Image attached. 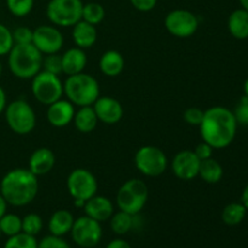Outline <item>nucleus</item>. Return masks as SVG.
I'll use <instances>...</instances> for the list:
<instances>
[{
	"label": "nucleus",
	"mask_w": 248,
	"mask_h": 248,
	"mask_svg": "<svg viewBox=\"0 0 248 248\" xmlns=\"http://www.w3.org/2000/svg\"><path fill=\"white\" fill-rule=\"evenodd\" d=\"M199 128L203 142L213 149H224L235 140L237 123L230 109L216 106L205 110Z\"/></svg>",
	"instance_id": "f257e3e1"
},
{
	"label": "nucleus",
	"mask_w": 248,
	"mask_h": 248,
	"mask_svg": "<svg viewBox=\"0 0 248 248\" xmlns=\"http://www.w3.org/2000/svg\"><path fill=\"white\" fill-rule=\"evenodd\" d=\"M39 191L38 177L28 169H14L7 172L0 182V194L7 205L23 207L36 198Z\"/></svg>",
	"instance_id": "f03ea898"
},
{
	"label": "nucleus",
	"mask_w": 248,
	"mask_h": 248,
	"mask_svg": "<svg viewBox=\"0 0 248 248\" xmlns=\"http://www.w3.org/2000/svg\"><path fill=\"white\" fill-rule=\"evenodd\" d=\"M44 55L33 45H17L7 55L9 69L16 78L22 80L33 79L43 68Z\"/></svg>",
	"instance_id": "7ed1b4c3"
},
{
	"label": "nucleus",
	"mask_w": 248,
	"mask_h": 248,
	"mask_svg": "<svg viewBox=\"0 0 248 248\" xmlns=\"http://www.w3.org/2000/svg\"><path fill=\"white\" fill-rule=\"evenodd\" d=\"M63 90L68 101L75 107L93 106L101 96V89L96 78L84 72L67 77L63 82Z\"/></svg>",
	"instance_id": "20e7f679"
},
{
	"label": "nucleus",
	"mask_w": 248,
	"mask_h": 248,
	"mask_svg": "<svg viewBox=\"0 0 248 248\" xmlns=\"http://www.w3.org/2000/svg\"><path fill=\"white\" fill-rule=\"evenodd\" d=\"M148 196V186L142 179H128L119 188L116 194V205L120 211L137 216L144 208Z\"/></svg>",
	"instance_id": "39448f33"
},
{
	"label": "nucleus",
	"mask_w": 248,
	"mask_h": 248,
	"mask_svg": "<svg viewBox=\"0 0 248 248\" xmlns=\"http://www.w3.org/2000/svg\"><path fill=\"white\" fill-rule=\"evenodd\" d=\"M4 113L7 126L17 135H28L35 128V111L33 107L24 99H16L6 104Z\"/></svg>",
	"instance_id": "423d86ee"
},
{
	"label": "nucleus",
	"mask_w": 248,
	"mask_h": 248,
	"mask_svg": "<svg viewBox=\"0 0 248 248\" xmlns=\"http://www.w3.org/2000/svg\"><path fill=\"white\" fill-rule=\"evenodd\" d=\"M135 166L143 176L155 178L165 173L169 166V159L164 150L154 145H143L136 152Z\"/></svg>",
	"instance_id": "0eeeda50"
},
{
	"label": "nucleus",
	"mask_w": 248,
	"mask_h": 248,
	"mask_svg": "<svg viewBox=\"0 0 248 248\" xmlns=\"http://www.w3.org/2000/svg\"><path fill=\"white\" fill-rule=\"evenodd\" d=\"M31 94L35 101L44 106H50L53 102L62 98L64 90L60 75L40 70L31 79Z\"/></svg>",
	"instance_id": "6e6552de"
},
{
	"label": "nucleus",
	"mask_w": 248,
	"mask_h": 248,
	"mask_svg": "<svg viewBox=\"0 0 248 248\" xmlns=\"http://www.w3.org/2000/svg\"><path fill=\"white\" fill-rule=\"evenodd\" d=\"M81 0H50L46 6L48 21L57 27H73L81 21Z\"/></svg>",
	"instance_id": "1a4fd4ad"
},
{
	"label": "nucleus",
	"mask_w": 248,
	"mask_h": 248,
	"mask_svg": "<svg viewBox=\"0 0 248 248\" xmlns=\"http://www.w3.org/2000/svg\"><path fill=\"white\" fill-rule=\"evenodd\" d=\"M67 189L73 200L86 202L98 190V182L94 174L86 169H75L67 178Z\"/></svg>",
	"instance_id": "9d476101"
},
{
	"label": "nucleus",
	"mask_w": 248,
	"mask_h": 248,
	"mask_svg": "<svg viewBox=\"0 0 248 248\" xmlns=\"http://www.w3.org/2000/svg\"><path fill=\"white\" fill-rule=\"evenodd\" d=\"M165 28L176 38H190L198 31L199 18L189 10H172L165 17Z\"/></svg>",
	"instance_id": "9b49d317"
},
{
	"label": "nucleus",
	"mask_w": 248,
	"mask_h": 248,
	"mask_svg": "<svg viewBox=\"0 0 248 248\" xmlns=\"http://www.w3.org/2000/svg\"><path fill=\"white\" fill-rule=\"evenodd\" d=\"M70 235L79 247L93 248L101 242L103 230L101 223L85 215L74 220Z\"/></svg>",
	"instance_id": "f8f14e48"
},
{
	"label": "nucleus",
	"mask_w": 248,
	"mask_h": 248,
	"mask_svg": "<svg viewBox=\"0 0 248 248\" xmlns=\"http://www.w3.org/2000/svg\"><path fill=\"white\" fill-rule=\"evenodd\" d=\"M31 44L43 55H51V53H58L62 50L64 38L56 26L43 24V26L36 27L33 31Z\"/></svg>",
	"instance_id": "ddd939ff"
},
{
	"label": "nucleus",
	"mask_w": 248,
	"mask_h": 248,
	"mask_svg": "<svg viewBox=\"0 0 248 248\" xmlns=\"http://www.w3.org/2000/svg\"><path fill=\"white\" fill-rule=\"evenodd\" d=\"M200 162L194 150H182L174 155L171 169L178 179L191 181L199 176Z\"/></svg>",
	"instance_id": "4468645a"
},
{
	"label": "nucleus",
	"mask_w": 248,
	"mask_h": 248,
	"mask_svg": "<svg viewBox=\"0 0 248 248\" xmlns=\"http://www.w3.org/2000/svg\"><path fill=\"white\" fill-rule=\"evenodd\" d=\"M92 107L98 121L107 125H115L124 116L123 104L113 97L99 96Z\"/></svg>",
	"instance_id": "2eb2a0df"
},
{
	"label": "nucleus",
	"mask_w": 248,
	"mask_h": 248,
	"mask_svg": "<svg viewBox=\"0 0 248 248\" xmlns=\"http://www.w3.org/2000/svg\"><path fill=\"white\" fill-rule=\"evenodd\" d=\"M75 115V106L68 99H58L47 106L46 118L48 124L56 128H62L73 123Z\"/></svg>",
	"instance_id": "dca6fc26"
},
{
	"label": "nucleus",
	"mask_w": 248,
	"mask_h": 248,
	"mask_svg": "<svg viewBox=\"0 0 248 248\" xmlns=\"http://www.w3.org/2000/svg\"><path fill=\"white\" fill-rule=\"evenodd\" d=\"M82 210L85 215L99 223L109 220L114 215V205L110 199L97 194L85 202Z\"/></svg>",
	"instance_id": "f3484780"
},
{
	"label": "nucleus",
	"mask_w": 248,
	"mask_h": 248,
	"mask_svg": "<svg viewBox=\"0 0 248 248\" xmlns=\"http://www.w3.org/2000/svg\"><path fill=\"white\" fill-rule=\"evenodd\" d=\"M56 165V155L48 148H38L31 153L28 170L36 177L50 173Z\"/></svg>",
	"instance_id": "a211bd4d"
},
{
	"label": "nucleus",
	"mask_w": 248,
	"mask_h": 248,
	"mask_svg": "<svg viewBox=\"0 0 248 248\" xmlns=\"http://www.w3.org/2000/svg\"><path fill=\"white\" fill-rule=\"evenodd\" d=\"M62 56V70L63 74L69 75L79 74L84 72L87 64V56L85 50L80 47L68 48Z\"/></svg>",
	"instance_id": "6ab92c4d"
},
{
	"label": "nucleus",
	"mask_w": 248,
	"mask_h": 248,
	"mask_svg": "<svg viewBox=\"0 0 248 248\" xmlns=\"http://www.w3.org/2000/svg\"><path fill=\"white\" fill-rule=\"evenodd\" d=\"M72 38L77 47L82 48V50L92 47L97 41L96 26L87 23L81 19L73 26Z\"/></svg>",
	"instance_id": "aec40b11"
},
{
	"label": "nucleus",
	"mask_w": 248,
	"mask_h": 248,
	"mask_svg": "<svg viewBox=\"0 0 248 248\" xmlns=\"http://www.w3.org/2000/svg\"><path fill=\"white\" fill-rule=\"evenodd\" d=\"M74 216L68 210H58L52 213L48 219V232L51 235L58 237H63L69 234L74 224Z\"/></svg>",
	"instance_id": "412c9836"
},
{
	"label": "nucleus",
	"mask_w": 248,
	"mask_h": 248,
	"mask_svg": "<svg viewBox=\"0 0 248 248\" xmlns=\"http://www.w3.org/2000/svg\"><path fill=\"white\" fill-rule=\"evenodd\" d=\"M99 69L106 77L115 78L123 73L125 68V60L119 51H106L99 58Z\"/></svg>",
	"instance_id": "4be33fe9"
},
{
	"label": "nucleus",
	"mask_w": 248,
	"mask_h": 248,
	"mask_svg": "<svg viewBox=\"0 0 248 248\" xmlns=\"http://www.w3.org/2000/svg\"><path fill=\"white\" fill-rule=\"evenodd\" d=\"M229 33L237 40H245L248 38V11L245 9H237L230 14L228 18Z\"/></svg>",
	"instance_id": "5701e85b"
},
{
	"label": "nucleus",
	"mask_w": 248,
	"mask_h": 248,
	"mask_svg": "<svg viewBox=\"0 0 248 248\" xmlns=\"http://www.w3.org/2000/svg\"><path fill=\"white\" fill-rule=\"evenodd\" d=\"M75 128L81 133H90L97 127L98 119L92 106L79 107L78 110H75L74 119H73Z\"/></svg>",
	"instance_id": "b1692460"
},
{
	"label": "nucleus",
	"mask_w": 248,
	"mask_h": 248,
	"mask_svg": "<svg viewBox=\"0 0 248 248\" xmlns=\"http://www.w3.org/2000/svg\"><path fill=\"white\" fill-rule=\"evenodd\" d=\"M223 167L219 162L213 157L207 160H202L200 162V169H199V176L205 183L207 184H217L223 178Z\"/></svg>",
	"instance_id": "393cba45"
},
{
	"label": "nucleus",
	"mask_w": 248,
	"mask_h": 248,
	"mask_svg": "<svg viewBox=\"0 0 248 248\" xmlns=\"http://www.w3.org/2000/svg\"><path fill=\"white\" fill-rule=\"evenodd\" d=\"M136 216L126 213L124 211L119 210V212H114L110 217V229L116 235H125L131 232L135 225Z\"/></svg>",
	"instance_id": "a878e982"
},
{
	"label": "nucleus",
	"mask_w": 248,
	"mask_h": 248,
	"mask_svg": "<svg viewBox=\"0 0 248 248\" xmlns=\"http://www.w3.org/2000/svg\"><path fill=\"white\" fill-rule=\"evenodd\" d=\"M247 210L241 202H232L225 206L222 211V220L229 227H235L242 223L246 217Z\"/></svg>",
	"instance_id": "bb28decb"
},
{
	"label": "nucleus",
	"mask_w": 248,
	"mask_h": 248,
	"mask_svg": "<svg viewBox=\"0 0 248 248\" xmlns=\"http://www.w3.org/2000/svg\"><path fill=\"white\" fill-rule=\"evenodd\" d=\"M104 17H106V10H104V7L99 2H87V4H84L81 15L82 21L97 26V24L103 22Z\"/></svg>",
	"instance_id": "cd10ccee"
},
{
	"label": "nucleus",
	"mask_w": 248,
	"mask_h": 248,
	"mask_svg": "<svg viewBox=\"0 0 248 248\" xmlns=\"http://www.w3.org/2000/svg\"><path fill=\"white\" fill-rule=\"evenodd\" d=\"M0 230L1 234L7 237L18 234L22 232V218L15 213L6 212L0 218Z\"/></svg>",
	"instance_id": "c85d7f7f"
},
{
	"label": "nucleus",
	"mask_w": 248,
	"mask_h": 248,
	"mask_svg": "<svg viewBox=\"0 0 248 248\" xmlns=\"http://www.w3.org/2000/svg\"><path fill=\"white\" fill-rule=\"evenodd\" d=\"M38 242L35 236L21 232L14 236L7 237L4 248H38Z\"/></svg>",
	"instance_id": "c756f323"
},
{
	"label": "nucleus",
	"mask_w": 248,
	"mask_h": 248,
	"mask_svg": "<svg viewBox=\"0 0 248 248\" xmlns=\"http://www.w3.org/2000/svg\"><path fill=\"white\" fill-rule=\"evenodd\" d=\"M44 222L43 218L36 213H29L22 218V232L26 234L36 236L43 230Z\"/></svg>",
	"instance_id": "7c9ffc66"
},
{
	"label": "nucleus",
	"mask_w": 248,
	"mask_h": 248,
	"mask_svg": "<svg viewBox=\"0 0 248 248\" xmlns=\"http://www.w3.org/2000/svg\"><path fill=\"white\" fill-rule=\"evenodd\" d=\"M6 6L14 16L24 17L33 10L34 0H6Z\"/></svg>",
	"instance_id": "2f4dec72"
},
{
	"label": "nucleus",
	"mask_w": 248,
	"mask_h": 248,
	"mask_svg": "<svg viewBox=\"0 0 248 248\" xmlns=\"http://www.w3.org/2000/svg\"><path fill=\"white\" fill-rule=\"evenodd\" d=\"M41 70H45V72L55 75L63 74L62 56L58 55V53L45 55V57L43 58V68H41Z\"/></svg>",
	"instance_id": "473e14b6"
},
{
	"label": "nucleus",
	"mask_w": 248,
	"mask_h": 248,
	"mask_svg": "<svg viewBox=\"0 0 248 248\" xmlns=\"http://www.w3.org/2000/svg\"><path fill=\"white\" fill-rule=\"evenodd\" d=\"M14 38H12V31L0 23V56H6L14 47Z\"/></svg>",
	"instance_id": "72a5a7b5"
},
{
	"label": "nucleus",
	"mask_w": 248,
	"mask_h": 248,
	"mask_svg": "<svg viewBox=\"0 0 248 248\" xmlns=\"http://www.w3.org/2000/svg\"><path fill=\"white\" fill-rule=\"evenodd\" d=\"M12 38L14 43L17 45H26V44H31L33 41V29L28 27H18L15 31H12Z\"/></svg>",
	"instance_id": "f704fd0d"
},
{
	"label": "nucleus",
	"mask_w": 248,
	"mask_h": 248,
	"mask_svg": "<svg viewBox=\"0 0 248 248\" xmlns=\"http://www.w3.org/2000/svg\"><path fill=\"white\" fill-rule=\"evenodd\" d=\"M232 113L236 119L237 125H248V97L244 94Z\"/></svg>",
	"instance_id": "c9c22d12"
},
{
	"label": "nucleus",
	"mask_w": 248,
	"mask_h": 248,
	"mask_svg": "<svg viewBox=\"0 0 248 248\" xmlns=\"http://www.w3.org/2000/svg\"><path fill=\"white\" fill-rule=\"evenodd\" d=\"M203 113L205 110L196 107H190L183 113V119L188 125L190 126H200L201 121L203 119Z\"/></svg>",
	"instance_id": "e433bc0d"
},
{
	"label": "nucleus",
	"mask_w": 248,
	"mask_h": 248,
	"mask_svg": "<svg viewBox=\"0 0 248 248\" xmlns=\"http://www.w3.org/2000/svg\"><path fill=\"white\" fill-rule=\"evenodd\" d=\"M38 248H72L63 237L48 235L38 242Z\"/></svg>",
	"instance_id": "4c0bfd02"
},
{
	"label": "nucleus",
	"mask_w": 248,
	"mask_h": 248,
	"mask_svg": "<svg viewBox=\"0 0 248 248\" xmlns=\"http://www.w3.org/2000/svg\"><path fill=\"white\" fill-rule=\"evenodd\" d=\"M213 150L215 149H213L210 144H207V143L202 140V142L199 143V144L196 145L195 149H194V153H195L196 156L199 157V160L202 161V160H207L210 159V157H212Z\"/></svg>",
	"instance_id": "58836bf2"
},
{
	"label": "nucleus",
	"mask_w": 248,
	"mask_h": 248,
	"mask_svg": "<svg viewBox=\"0 0 248 248\" xmlns=\"http://www.w3.org/2000/svg\"><path fill=\"white\" fill-rule=\"evenodd\" d=\"M130 2L137 11L149 12L155 9L157 0H130Z\"/></svg>",
	"instance_id": "ea45409f"
},
{
	"label": "nucleus",
	"mask_w": 248,
	"mask_h": 248,
	"mask_svg": "<svg viewBox=\"0 0 248 248\" xmlns=\"http://www.w3.org/2000/svg\"><path fill=\"white\" fill-rule=\"evenodd\" d=\"M106 248H132L127 241L123 239H114L107 245Z\"/></svg>",
	"instance_id": "a19ab883"
},
{
	"label": "nucleus",
	"mask_w": 248,
	"mask_h": 248,
	"mask_svg": "<svg viewBox=\"0 0 248 248\" xmlns=\"http://www.w3.org/2000/svg\"><path fill=\"white\" fill-rule=\"evenodd\" d=\"M6 104H7L6 93H5L4 89L0 86V114L5 110V108H6Z\"/></svg>",
	"instance_id": "79ce46f5"
},
{
	"label": "nucleus",
	"mask_w": 248,
	"mask_h": 248,
	"mask_svg": "<svg viewBox=\"0 0 248 248\" xmlns=\"http://www.w3.org/2000/svg\"><path fill=\"white\" fill-rule=\"evenodd\" d=\"M241 203L246 207V210L248 211V184L244 188L241 194Z\"/></svg>",
	"instance_id": "37998d69"
},
{
	"label": "nucleus",
	"mask_w": 248,
	"mask_h": 248,
	"mask_svg": "<svg viewBox=\"0 0 248 248\" xmlns=\"http://www.w3.org/2000/svg\"><path fill=\"white\" fill-rule=\"evenodd\" d=\"M7 211V202L5 201V199L2 198V195L0 194V218L6 213Z\"/></svg>",
	"instance_id": "c03bdc74"
},
{
	"label": "nucleus",
	"mask_w": 248,
	"mask_h": 248,
	"mask_svg": "<svg viewBox=\"0 0 248 248\" xmlns=\"http://www.w3.org/2000/svg\"><path fill=\"white\" fill-rule=\"evenodd\" d=\"M240 4H241V7L242 9L247 10L248 11V0H239Z\"/></svg>",
	"instance_id": "a18cd8bd"
},
{
	"label": "nucleus",
	"mask_w": 248,
	"mask_h": 248,
	"mask_svg": "<svg viewBox=\"0 0 248 248\" xmlns=\"http://www.w3.org/2000/svg\"><path fill=\"white\" fill-rule=\"evenodd\" d=\"M244 92H245V96L248 97V78L244 84Z\"/></svg>",
	"instance_id": "49530a36"
},
{
	"label": "nucleus",
	"mask_w": 248,
	"mask_h": 248,
	"mask_svg": "<svg viewBox=\"0 0 248 248\" xmlns=\"http://www.w3.org/2000/svg\"><path fill=\"white\" fill-rule=\"evenodd\" d=\"M1 72H2V65H1V62H0V75H1Z\"/></svg>",
	"instance_id": "de8ad7c7"
},
{
	"label": "nucleus",
	"mask_w": 248,
	"mask_h": 248,
	"mask_svg": "<svg viewBox=\"0 0 248 248\" xmlns=\"http://www.w3.org/2000/svg\"><path fill=\"white\" fill-rule=\"evenodd\" d=\"M1 235H2V234H1V230H0V239H1Z\"/></svg>",
	"instance_id": "09e8293b"
}]
</instances>
